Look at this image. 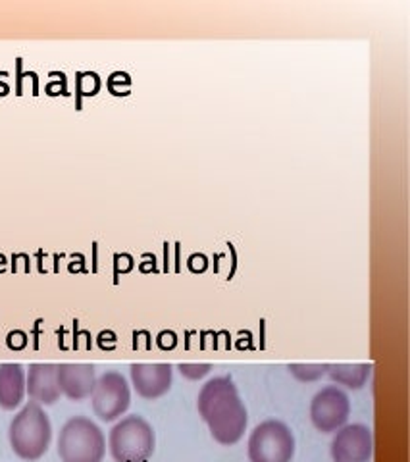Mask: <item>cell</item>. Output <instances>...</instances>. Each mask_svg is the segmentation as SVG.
<instances>
[{"label": "cell", "mask_w": 410, "mask_h": 462, "mask_svg": "<svg viewBox=\"0 0 410 462\" xmlns=\"http://www.w3.org/2000/svg\"><path fill=\"white\" fill-rule=\"evenodd\" d=\"M25 336L22 334V331H12V334L8 336V345L12 346V349H22V346H25Z\"/></svg>", "instance_id": "17"}, {"label": "cell", "mask_w": 410, "mask_h": 462, "mask_svg": "<svg viewBox=\"0 0 410 462\" xmlns=\"http://www.w3.org/2000/svg\"><path fill=\"white\" fill-rule=\"evenodd\" d=\"M197 411L216 443L231 447L241 441L248 416L238 385L228 375H219L202 385L197 397Z\"/></svg>", "instance_id": "1"}, {"label": "cell", "mask_w": 410, "mask_h": 462, "mask_svg": "<svg viewBox=\"0 0 410 462\" xmlns=\"http://www.w3.org/2000/svg\"><path fill=\"white\" fill-rule=\"evenodd\" d=\"M248 460L251 462H291L295 455V438L282 420H265L248 438Z\"/></svg>", "instance_id": "5"}, {"label": "cell", "mask_w": 410, "mask_h": 462, "mask_svg": "<svg viewBox=\"0 0 410 462\" xmlns=\"http://www.w3.org/2000/svg\"><path fill=\"white\" fill-rule=\"evenodd\" d=\"M8 441L14 455L25 462L45 457L52 441V426L45 409L29 401L10 422Z\"/></svg>", "instance_id": "2"}, {"label": "cell", "mask_w": 410, "mask_h": 462, "mask_svg": "<svg viewBox=\"0 0 410 462\" xmlns=\"http://www.w3.org/2000/svg\"><path fill=\"white\" fill-rule=\"evenodd\" d=\"M335 385L362 389L372 375V365H328L326 372Z\"/></svg>", "instance_id": "13"}, {"label": "cell", "mask_w": 410, "mask_h": 462, "mask_svg": "<svg viewBox=\"0 0 410 462\" xmlns=\"http://www.w3.org/2000/svg\"><path fill=\"white\" fill-rule=\"evenodd\" d=\"M153 426L139 414L120 418L108 433L107 449L114 462H146L154 455Z\"/></svg>", "instance_id": "4"}, {"label": "cell", "mask_w": 410, "mask_h": 462, "mask_svg": "<svg viewBox=\"0 0 410 462\" xmlns=\"http://www.w3.org/2000/svg\"><path fill=\"white\" fill-rule=\"evenodd\" d=\"M374 455V438L370 428L362 424H345L335 431L331 441L333 462H370Z\"/></svg>", "instance_id": "8"}, {"label": "cell", "mask_w": 410, "mask_h": 462, "mask_svg": "<svg viewBox=\"0 0 410 462\" xmlns=\"http://www.w3.org/2000/svg\"><path fill=\"white\" fill-rule=\"evenodd\" d=\"M131 385L135 393L146 401L164 397L172 387V365H131Z\"/></svg>", "instance_id": "9"}, {"label": "cell", "mask_w": 410, "mask_h": 462, "mask_svg": "<svg viewBox=\"0 0 410 462\" xmlns=\"http://www.w3.org/2000/svg\"><path fill=\"white\" fill-rule=\"evenodd\" d=\"M93 412L102 422H116L131 404V387L120 372H105L97 378L91 393Z\"/></svg>", "instance_id": "6"}, {"label": "cell", "mask_w": 410, "mask_h": 462, "mask_svg": "<svg viewBox=\"0 0 410 462\" xmlns=\"http://www.w3.org/2000/svg\"><path fill=\"white\" fill-rule=\"evenodd\" d=\"M100 87L98 76L97 74H79L78 76V93L83 97H89V95H97Z\"/></svg>", "instance_id": "15"}, {"label": "cell", "mask_w": 410, "mask_h": 462, "mask_svg": "<svg viewBox=\"0 0 410 462\" xmlns=\"http://www.w3.org/2000/svg\"><path fill=\"white\" fill-rule=\"evenodd\" d=\"M350 416L349 395L338 385H326L311 402V420L321 433H335Z\"/></svg>", "instance_id": "7"}, {"label": "cell", "mask_w": 410, "mask_h": 462, "mask_svg": "<svg viewBox=\"0 0 410 462\" xmlns=\"http://www.w3.org/2000/svg\"><path fill=\"white\" fill-rule=\"evenodd\" d=\"M58 365L52 363H33L29 365L25 374V395L41 407H51L61 399V387H58Z\"/></svg>", "instance_id": "10"}, {"label": "cell", "mask_w": 410, "mask_h": 462, "mask_svg": "<svg viewBox=\"0 0 410 462\" xmlns=\"http://www.w3.org/2000/svg\"><path fill=\"white\" fill-rule=\"evenodd\" d=\"M178 370L187 380H200V378H204V375L210 374L212 366L210 365H189V363H185V365H180Z\"/></svg>", "instance_id": "16"}, {"label": "cell", "mask_w": 410, "mask_h": 462, "mask_svg": "<svg viewBox=\"0 0 410 462\" xmlns=\"http://www.w3.org/2000/svg\"><path fill=\"white\" fill-rule=\"evenodd\" d=\"M289 372L299 382H318L326 375L328 365H289Z\"/></svg>", "instance_id": "14"}, {"label": "cell", "mask_w": 410, "mask_h": 462, "mask_svg": "<svg viewBox=\"0 0 410 462\" xmlns=\"http://www.w3.org/2000/svg\"><path fill=\"white\" fill-rule=\"evenodd\" d=\"M58 387L61 393L70 401H85L93 393V387L97 382V372L93 365H71L64 363L58 365Z\"/></svg>", "instance_id": "11"}, {"label": "cell", "mask_w": 410, "mask_h": 462, "mask_svg": "<svg viewBox=\"0 0 410 462\" xmlns=\"http://www.w3.org/2000/svg\"><path fill=\"white\" fill-rule=\"evenodd\" d=\"M25 399V370L18 363L0 365V409L14 411Z\"/></svg>", "instance_id": "12"}, {"label": "cell", "mask_w": 410, "mask_h": 462, "mask_svg": "<svg viewBox=\"0 0 410 462\" xmlns=\"http://www.w3.org/2000/svg\"><path fill=\"white\" fill-rule=\"evenodd\" d=\"M56 449L62 462H102L107 438L91 418L73 416L58 433Z\"/></svg>", "instance_id": "3"}]
</instances>
